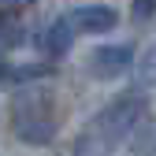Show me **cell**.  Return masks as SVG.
Here are the masks:
<instances>
[{"instance_id":"obj_1","label":"cell","mask_w":156,"mask_h":156,"mask_svg":"<svg viewBox=\"0 0 156 156\" xmlns=\"http://www.w3.org/2000/svg\"><path fill=\"white\" fill-rule=\"evenodd\" d=\"M145 115H149L145 89L115 97L112 104H104L82 126V134H78V156H108L115 145H123L130 134L145 123Z\"/></svg>"},{"instance_id":"obj_2","label":"cell","mask_w":156,"mask_h":156,"mask_svg":"<svg viewBox=\"0 0 156 156\" xmlns=\"http://www.w3.org/2000/svg\"><path fill=\"white\" fill-rule=\"evenodd\" d=\"M11 126H15V138H23L26 145H48L60 130L52 89L41 82L23 86L11 97Z\"/></svg>"},{"instance_id":"obj_3","label":"cell","mask_w":156,"mask_h":156,"mask_svg":"<svg viewBox=\"0 0 156 156\" xmlns=\"http://www.w3.org/2000/svg\"><path fill=\"white\" fill-rule=\"evenodd\" d=\"M134 48L130 45H101L89 52V74L93 78H104V82H112V78H119L134 67Z\"/></svg>"},{"instance_id":"obj_4","label":"cell","mask_w":156,"mask_h":156,"mask_svg":"<svg viewBox=\"0 0 156 156\" xmlns=\"http://www.w3.org/2000/svg\"><path fill=\"white\" fill-rule=\"evenodd\" d=\"M71 19H74V26L82 34H108V30H115V23H119L115 8H108V4H82V8L71 11Z\"/></svg>"},{"instance_id":"obj_5","label":"cell","mask_w":156,"mask_h":156,"mask_svg":"<svg viewBox=\"0 0 156 156\" xmlns=\"http://www.w3.org/2000/svg\"><path fill=\"white\" fill-rule=\"evenodd\" d=\"M74 34H78L74 19H71V15H60V19H52V23H48V30H45V37H41V45H45V52L52 56V60H60V56L71 52Z\"/></svg>"},{"instance_id":"obj_6","label":"cell","mask_w":156,"mask_h":156,"mask_svg":"<svg viewBox=\"0 0 156 156\" xmlns=\"http://www.w3.org/2000/svg\"><path fill=\"white\" fill-rule=\"evenodd\" d=\"M52 63H0V82L4 86H30L41 82V78H52Z\"/></svg>"},{"instance_id":"obj_7","label":"cell","mask_w":156,"mask_h":156,"mask_svg":"<svg viewBox=\"0 0 156 156\" xmlns=\"http://www.w3.org/2000/svg\"><path fill=\"white\" fill-rule=\"evenodd\" d=\"M134 82H138V89L156 86V45H149L138 60H134Z\"/></svg>"},{"instance_id":"obj_8","label":"cell","mask_w":156,"mask_h":156,"mask_svg":"<svg viewBox=\"0 0 156 156\" xmlns=\"http://www.w3.org/2000/svg\"><path fill=\"white\" fill-rule=\"evenodd\" d=\"M19 41H23V30H19L15 23H0V56H8Z\"/></svg>"},{"instance_id":"obj_9","label":"cell","mask_w":156,"mask_h":156,"mask_svg":"<svg viewBox=\"0 0 156 156\" xmlns=\"http://www.w3.org/2000/svg\"><path fill=\"white\" fill-rule=\"evenodd\" d=\"M152 15H156V0H134L130 4V19L134 23H149Z\"/></svg>"}]
</instances>
